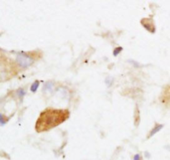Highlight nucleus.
<instances>
[{"label":"nucleus","mask_w":170,"mask_h":160,"mask_svg":"<svg viewBox=\"0 0 170 160\" xmlns=\"http://www.w3.org/2000/svg\"><path fill=\"white\" fill-rule=\"evenodd\" d=\"M70 112L67 109H46L41 113L37 119L35 129L37 133L45 132L61 125L69 118Z\"/></svg>","instance_id":"f257e3e1"},{"label":"nucleus","mask_w":170,"mask_h":160,"mask_svg":"<svg viewBox=\"0 0 170 160\" xmlns=\"http://www.w3.org/2000/svg\"><path fill=\"white\" fill-rule=\"evenodd\" d=\"M16 61L18 62V64L23 68H27L33 63V59L31 58L29 56L23 53L19 54L17 56Z\"/></svg>","instance_id":"f03ea898"},{"label":"nucleus","mask_w":170,"mask_h":160,"mask_svg":"<svg viewBox=\"0 0 170 160\" xmlns=\"http://www.w3.org/2000/svg\"><path fill=\"white\" fill-rule=\"evenodd\" d=\"M141 24L150 32L154 33L155 32V27H154V21L151 18H143L141 20Z\"/></svg>","instance_id":"7ed1b4c3"},{"label":"nucleus","mask_w":170,"mask_h":160,"mask_svg":"<svg viewBox=\"0 0 170 160\" xmlns=\"http://www.w3.org/2000/svg\"><path fill=\"white\" fill-rule=\"evenodd\" d=\"M164 127V125H156V126L154 127V128H153V129L151 130V132L149 133V138H150V137H152L153 135H154L155 133H158L159 131L161 129Z\"/></svg>","instance_id":"20e7f679"},{"label":"nucleus","mask_w":170,"mask_h":160,"mask_svg":"<svg viewBox=\"0 0 170 160\" xmlns=\"http://www.w3.org/2000/svg\"><path fill=\"white\" fill-rule=\"evenodd\" d=\"M38 86H39V81H38V80H36V81L32 84V86H31V91H32V92L37 91Z\"/></svg>","instance_id":"39448f33"},{"label":"nucleus","mask_w":170,"mask_h":160,"mask_svg":"<svg viewBox=\"0 0 170 160\" xmlns=\"http://www.w3.org/2000/svg\"><path fill=\"white\" fill-rule=\"evenodd\" d=\"M52 87H53V84H52V82H48L45 85V86H44V91H46V90H47V91H51Z\"/></svg>","instance_id":"423d86ee"},{"label":"nucleus","mask_w":170,"mask_h":160,"mask_svg":"<svg viewBox=\"0 0 170 160\" xmlns=\"http://www.w3.org/2000/svg\"><path fill=\"white\" fill-rule=\"evenodd\" d=\"M121 51H122V47H116L114 50V51H113V54H114V56H116L117 55L120 53Z\"/></svg>","instance_id":"0eeeda50"},{"label":"nucleus","mask_w":170,"mask_h":160,"mask_svg":"<svg viewBox=\"0 0 170 160\" xmlns=\"http://www.w3.org/2000/svg\"><path fill=\"white\" fill-rule=\"evenodd\" d=\"M18 95H19V97L23 98L24 96V95H26V92H25L23 89H19V91H18Z\"/></svg>","instance_id":"6e6552de"},{"label":"nucleus","mask_w":170,"mask_h":160,"mask_svg":"<svg viewBox=\"0 0 170 160\" xmlns=\"http://www.w3.org/2000/svg\"><path fill=\"white\" fill-rule=\"evenodd\" d=\"M134 160H141V157L139 154H135L134 156Z\"/></svg>","instance_id":"1a4fd4ad"}]
</instances>
